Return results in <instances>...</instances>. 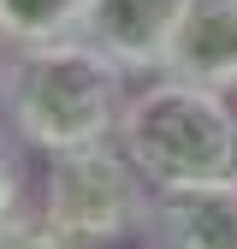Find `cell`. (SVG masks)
Returning <instances> with one entry per match:
<instances>
[{"label":"cell","mask_w":237,"mask_h":249,"mask_svg":"<svg viewBox=\"0 0 237 249\" xmlns=\"http://www.w3.org/2000/svg\"><path fill=\"white\" fill-rule=\"evenodd\" d=\"M160 77H184V83L231 95L237 89V0H184Z\"/></svg>","instance_id":"8992f818"},{"label":"cell","mask_w":237,"mask_h":249,"mask_svg":"<svg viewBox=\"0 0 237 249\" xmlns=\"http://www.w3.org/2000/svg\"><path fill=\"white\" fill-rule=\"evenodd\" d=\"M184 0H89L77 18V42L107 53L125 77H160Z\"/></svg>","instance_id":"277c9868"},{"label":"cell","mask_w":237,"mask_h":249,"mask_svg":"<svg viewBox=\"0 0 237 249\" xmlns=\"http://www.w3.org/2000/svg\"><path fill=\"white\" fill-rule=\"evenodd\" d=\"M125 101H131V77L77 36L6 48L0 59V124L48 160L113 142Z\"/></svg>","instance_id":"6da1fadb"},{"label":"cell","mask_w":237,"mask_h":249,"mask_svg":"<svg viewBox=\"0 0 237 249\" xmlns=\"http://www.w3.org/2000/svg\"><path fill=\"white\" fill-rule=\"evenodd\" d=\"M89 0H0V42L6 48H36V42H66L77 36Z\"/></svg>","instance_id":"52a82bcc"},{"label":"cell","mask_w":237,"mask_h":249,"mask_svg":"<svg viewBox=\"0 0 237 249\" xmlns=\"http://www.w3.org/2000/svg\"><path fill=\"white\" fill-rule=\"evenodd\" d=\"M0 249H71V243L53 231L42 208H18L12 220H0Z\"/></svg>","instance_id":"ba28073f"},{"label":"cell","mask_w":237,"mask_h":249,"mask_svg":"<svg viewBox=\"0 0 237 249\" xmlns=\"http://www.w3.org/2000/svg\"><path fill=\"white\" fill-rule=\"evenodd\" d=\"M148 196H154V184L125 160L118 142L53 154L42 172V213L71 249H113V243L136 237Z\"/></svg>","instance_id":"3957f363"},{"label":"cell","mask_w":237,"mask_h":249,"mask_svg":"<svg viewBox=\"0 0 237 249\" xmlns=\"http://www.w3.org/2000/svg\"><path fill=\"white\" fill-rule=\"evenodd\" d=\"M0 59H6V42H0Z\"/></svg>","instance_id":"30bf717a"},{"label":"cell","mask_w":237,"mask_h":249,"mask_svg":"<svg viewBox=\"0 0 237 249\" xmlns=\"http://www.w3.org/2000/svg\"><path fill=\"white\" fill-rule=\"evenodd\" d=\"M136 243L142 249H237V184L154 190Z\"/></svg>","instance_id":"5b68a950"},{"label":"cell","mask_w":237,"mask_h":249,"mask_svg":"<svg viewBox=\"0 0 237 249\" xmlns=\"http://www.w3.org/2000/svg\"><path fill=\"white\" fill-rule=\"evenodd\" d=\"M113 142L154 190L237 184V107L220 89L184 77H142V89H131L125 101Z\"/></svg>","instance_id":"7a4b0ae2"},{"label":"cell","mask_w":237,"mask_h":249,"mask_svg":"<svg viewBox=\"0 0 237 249\" xmlns=\"http://www.w3.org/2000/svg\"><path fill=\"white\" fill-rule=\"evenodd\" d=\"M24 208V142L0 124V220Z\"/></svg>","instance_id":"9c48e42d"}]
</instances>
